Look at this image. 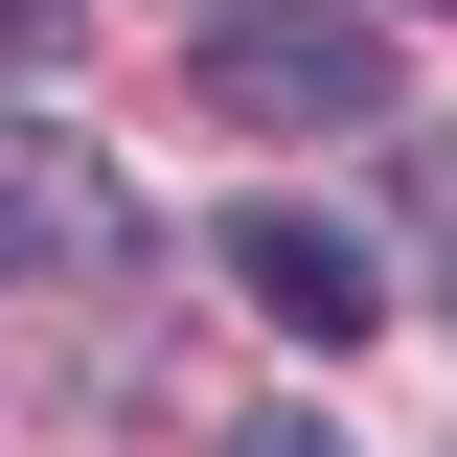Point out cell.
Returning a JSON list of instances; mask_svg holds the SVG:
<instances>
[{
  "label": "cell",
  "instance_id": "8992f818",
  "mask_svg": "<svg viewBox=\"0 0 457 457\" xmlns=\"http://www.w3.org/2000/svg\"><path fill=\"white\" fill-rule=\"evenodd\" d=\"M228 457H343V435H320V411H275V435H228Z\"/></svg>",
  "mask_w": 457,
  "mask_h": 457
},
{
  "label": "cell",
  "instance_id": "5b68a950",
  "mask_svg": "<svg viewBox=\"0 0 457 457\" xmlns=\"http://www.w3.org/2000/svg\"><path fill=\"white\" fill-rule=\"evenodd\" d=\"M69 23H92V0H0V69H46V46H69Z\"/></svg>",
  "mask_w": 457,
  "mask_h": 457
},
{
  "label": "cell",
  "instance_id": "7a4b0ae2",
  "mask_svg": "<svg viewBox=\"0 0 457 457\" xmlns=\"http://www.w3.org/2000/svg\"><path fill=\"white\" fill-rule=\"evenodd\" d=\"M161 228H137V183L69 137V114H0V275H137Z\"/></svg>",
  "mask_w": 457,
  "mask_h": 457
},
{
  "label": "cell",
  "instance_id": "277c9868",
  "mask_svg": "<svg viewBox=\"0 0 457 457\" xmlns=\"http://www.w3.org/2000/svg\"><path fill=\"white\" fill-rule=\"evenodd\" d=\"M411 228H435V275H457V137H411ZM457 320V297H435Z\"/></svg>",
  "mask_w": 457,
  "mask_h": 457
},
{
  "label": "cell",
  "instance_id": "6da1fadb",
  "mask_svg": "<svg viewBox=\"0 0 457 457\" xmlns=\"http://www.w3.org/2000/svg\"><path fill=\"white\" fill-rule=\"evenodd\" d=\"M206 114H252V137H366V114H389V0H206Z\"/></svg>",
  "mask_w": 457,
  "mask_h": 457
},
{
  "label": "cell",
  "instance_id": "3957f363",
  "mask_svg": "<svg viewBox=\"0 0 457 457\" xmlns=\"http://www.w3.org/2000/svg\"><path fill=\"white\" fill-rule=\"evenodd\" d=\"M228 275H252V320H297V343H366L389 320V252L320 228V206H228Z\"/></svg>",
  "mask_w": 457,
  "mask_h": 457
}]
</instances>
